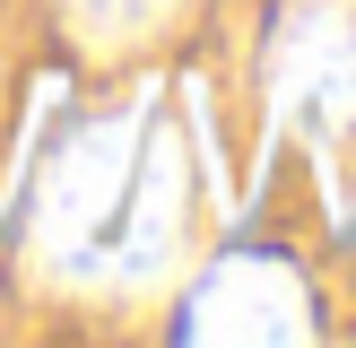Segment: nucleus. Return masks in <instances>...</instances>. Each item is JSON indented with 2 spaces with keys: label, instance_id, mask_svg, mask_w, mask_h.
<instances>
[{
  "label": "nucleus",
  "instance_id": "f257e3e1",
  "mask_svg": "<svg viewBox=\"0 0 356 348\" xmlns=\"http://www.w3.org/2000/svg\"><path fill=\"white\" fill-rule=\"evenodd\" d=\"M191 244V139L165 96H131L61 139L35 191V261L61 287H148Z\"/></svg>",
  "mask_w": 356,
  "mask_h": 348
},
{
  "label": "nucleus",
  "instance_id": "f03ea898",
  "mask_svg": "<svg viewBox=\"0 0 356 348\" xmlns=\"http://www.w3.org/2000/svg\"><path fill=\"white\" fill-rule=\"evenodd\" d=\"M270 104L322 166L356 157V0H287L270 35Z\"/></svg>",
  "mask_w": 356,
  "mask_h": 348
},
{
  "label": "nucleus",
  "instance_id": "7ed1b4c3",
  "mask_svg": "<svg viewBox=\"0 0 356 348\" xmlns=\"http://www.w3.org/2000/svg\"><path fill=\"white\" fill-rule=\"evenodd\" d=\"M183 340H313V296L287 261L226 253L183 296Z\"/></svg>",
  "mask_w": 356,
  "mask_h": 348
},
{
  "label": "nucleus",
  "instance_id": "20e7f679",
  "mask_svg": "<svg viewBox=\"0 0 356 348\" xmlns=\"http://www.w3.org/2000/svg\"><path fill=\"white\" fill-rule=\"evenodd\" d=\"M174 9H183V0H61L70 35L96 44V52H122V44H139V35H156Z\"/></svg>",
  "mask_w": 356,
  "mask_h": 348
}]
</instances>
